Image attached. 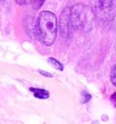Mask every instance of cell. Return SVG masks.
Instances as JSON below:
<instances>
[{
    "instance_id": "1",
    "label": "cell",
    "mask_w": 116,
    "mask_h": 124,
    "mask_svg": "<svg viewBox=\"0 0 116 124\" xmlns=\"http://www.w3.org/2000/svg\"><path fill=\"white\" fill-rule=\"evenodd\" d=\"M58 21L54 13L50 11L41 12L36 20L37 38L46 46L54 44L57 35Z\"/></svg>"
},
{
    "instance_id": "2",
    "label": "cell",
    "mask_w": 116,
    "mask_h": 124,
    "mask_svg": "<svg viewBox=\"0 0 116 124\" xmlns=\"http://www.w3.org/2000/svg\"><path fill=\"white\" fill-rule=\"evenodd\" d=\"M72 27L81 31H90L94 25L95 16L89 7L83 4H77L71 8Z\"/></svg>"
},
{
    "instance_id": "3",
    "label": "cell",
    "mask_w": 116,
    "mask_h": 124,
    "mask_svg": "<svg viewBox=\"0 0 116 124\" xmlns=\"http://www.w3.org/2000/svg\"><path fill=\"white\" fill-rule=\"evenodd\" d=\"M92 10L101 21H111L116 16V0H92Z\"/></svg>"
},
{
    "instance_id": "4",
    "label": "cell",
    "mask_w": 116,
    "mask_h": 124,
    "mask_svg": "<svg viewBox=\"0 0 116 124\" xmlns=\"http://www.w3.org/2000/svg\"><path fill=\"white\" fill-rule=\"evenodd\" d=\"M70 15H71V8L70 7H65L60 15L59 31H60V35L63 38L68 37L70 33H71V30L73 29Z\"/></svg>"
},
{
    "instance_id": "5",
    "label": "cell",
    "mask_w": 116,
    "mask_h": 124,
    "mask_svg": "<svg viewBox=\"0 0 116 124\" xmlns=\"http://www.w3.org/2000/svg\"><path fill=\"white\" fill-rule=\"evenodd\" d=\"M30 91L33 93L34 96L40 100H45L49 98V93L46 90L39 89V88H30Z\"/></svg>"
},
{
    "instance_id": "6",
    "label": "cell",
    "mask_w": 116,
    "mask_h": 124,
    "mask_svg": "<svg viewBox=\"0 0 116 124\" xmlns=\"http://www.w3.org/2000/svg\"><path fill=\"white\" fill-rule=\"evenodd\" d=\"M47 62H49V64H50V65H52L54 68H55V69L58 70V71H63V70H64V65H63L59 61H57L56 59L48 58Z\"/></svg>"
},
{
    "instance_id": "7",
    "label": "cell",
    "mask_w": 116,
    "mask_h": 124,
    "mask_svg": "<svg viewBox=\"0 0 116 124\" xmlns=\"http://www.w3.org/2000/svg\"><path fill=\"white\" fill-rule=\"evenodd\" d=\"M30 1H31V4L33 5L34 9H35V10L39 9L43 6V4L44 2V0H30Z\"/></svg>"
},
{
    "instance_id": "8",
    "label": "cell",
    "mask_w": 116,
    "mask_h": 124,
    "mask_svg": "<svg viewBox=\"0 0 116 124\" xmlns=\"http://www.w3.org/2000/svg\"><path fill=\"white\" fill-rule=\"evenodd\" d=\"M111 82L114 86H116V64L113 67V70L111 72Z\"/></svg>"
},
{
    "instance_id": "9",
    "label": "cell",
    "mask_w": 116,
    "mask_h": 124,
    "mask_svg": "<svg viewBox=\"0 0 116 124\" xmlns=\"http://www.w3.org/2000/svg\"><path fill=\"white\" fill-rule=\"evenodd\" d=\"M14 1L17 5H20V6H27L31 3L30 0H14Z\"/></svg>"
},
{
    "instance_id": "10",
    "label": "cell",
    "mask_w": 116,
    "mask_h": 124,
    "mask_svg": "<svg viewBox=\"0 0 116 124\" xmlns=\"http://www.w3.org/2000/svg\"><path fill=\"white\" fill-rule=\"evenodd\" d=\"M82 94H83V96H84L83 98V101H82L83 103H85V102H87V101L91 99V95L88 94L87 93H83Z\"/></svg>"
},
{
    "instance_id": "11",
    "label": "cell",
    "mask_w": 116,
    "mask_h": 124,
    "mask_svg": "<svg viewBox=\"0 0 116 124\" xmlns=\"http://www.w3.org/2000/svg\"><path fill=\"white\" fill-rule=\"evenodd\" d=\"M38 72H39V73H41L42 75L45 76V77H53V74H52V73H50V72H46V71H43V70H39Z\"/></svg>"
},
{
    "instance_id": "12",
    "label": "cell",
    "mask_w": 116,
    "mask_h": 124,
    "mask_svg": "<svg viewBox=\"0 0 116 124\" xmlns=\"http://www.w3.org/2000/svg\"><path fill=\"white\" fill-rule=\"evenodd\" d=\"M112 101H113V102H114V104L116 105V93L113 95H112Z\"/></svg>"
},
{
    "instance_id": "13",
    "label": "cell",
    "mask_w": 116,
    "mask_h": 124,
    "mask_svg": "<svg viewBox=\"0 0 116 124\" xmlns=\"http://www.w3.org/2000/svg\"><path fill=\"white\" fill-rule=\"evenodd\" d=\"M2 1H4V0H0V2H2Z\"/></svg>"
}]
</instances>
